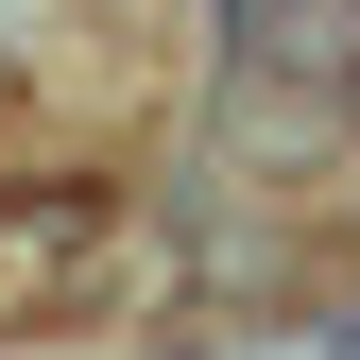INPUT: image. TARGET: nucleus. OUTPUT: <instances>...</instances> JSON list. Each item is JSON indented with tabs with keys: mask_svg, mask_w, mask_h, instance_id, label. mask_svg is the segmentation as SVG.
<instances>
[{
	"mask_svg": "<svg viewBox=\"0 0 360 360\" xmlns=\"http://www.w3.org/2000/svg\"><path fill=\"white\" fill-rule=\"evenodd\" d=\"M223 34H240V86L360 103V0H223Z\"/></svg>",
	"mask_w": 360,
	"mask_h": 360,
	"instance_id": "1",
	"label": "nucleus"
}]
</instances>
